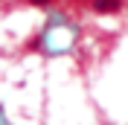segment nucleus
Masks as SVG:
<instances>
[{
	"label": "nucleus",
	"instance_id": "f257e3e1",
	"mask_svg": "<svg viewBox=\"0 0 128 125\" xmlns=\"http://www.w3.org/2000/svg\"><path fill=\"white\" fill-rule=\"evenodd\" d=\"M120 0H93V9L99 15H111V12H120Z\"/></svg>",
	"mask_w": 128,
	"mask_h": 125
},
{
	"label": "nucleus",
	"instance_id": "f03ea898",
	"mask_svg": "<svg viewBox=\"0 0 128 125\" xmlns=\"http://www.w3.org/2000/svg\"><path fill=\"white\" fill-rule=\"evenodd\" d=\"M32 3H38V6H47V3H50V0H32Z\"/></svg>",
	"mask_w": 128,
	"mask_h": 125
}]
</instances>
